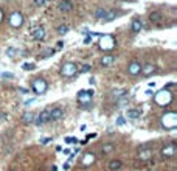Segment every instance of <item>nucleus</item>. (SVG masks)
<instances>
[{
  "label": "nucleus",
  "mask_w": 177,
  "mask_h": 171,
  "mask_svg": "<svg viewBox=\"0 0 177 171\" xmlns=\"http://www.w3.org/2000/svg\"><path fill=\"white\" fill-rule=\"evenodd\" d=\"M114 61H115V56H114V54H103V58L99 59V64H101L103 67H109Z\"/></svg>",
  "instance_id": "4468645a"
},
{
  "label": "nucleus",
  "mask_w": 177,
  "mask_h": 171,
  "mask_svg": "<svg viewBox=\"0 0 177 171\" xmlns=\"http://www.w3.org/2000/svg\"><path fill=\"white\" fill-rule=\"evenodd\" d=\"M50 109H51V107H47V109H44V111L38 115V117H34V125L42 126V125H45V123L50 122Z\"/></svg>",
  "instance_id": "423d86ee"
},
{
  "label": "nucleus",
  "mask_w": 177,
  "mask_h": 171,
  "mask_svg": "<svg viewBox=\"0 0 177 171\" xmlns=\"http://www.w3.org/2000/svg\"><path fill=\"white\" fill-rule=\"evenodd\" d=\"M5 118H6V114L5 112H0V122H3Z\"/></svg>",
  "instance_id": "2f4dec72"
},
{
  "label": "nucleus",
  "mask_w": 177,
  "mask_h": 171,
  "mask_svg": "<svg viewBox=\"0 0 177 171\" xmlns=\"http://www.w3.org/2000/svg\"><path fill=\"white\" fill-rule=\"evenodd\" d=\"M107 11H109V9H106V8H96V11H95V17L99 19V20H103V19L106 17Z\"/></svg>",
  "instance_id": "412c9836"
},
{
  "label": "nucleus",
  "mask_w": 177,
  "mask_h": 171,
  "mask_svg": "<svg viewBox=\"0 0 177 171\" xmlns=\"http://www.w3.org/2000/svg\"><path fill=\"white\" fill-rule=\"evenodd\" d=\"M131 30H132V33H140V31L143 30V22H141V19H140L138 16L132 19V23H131Z\"/></svg>",
  "instance_id": "9b49d317"
},
{
  "label": "nucleus",
  "mask_w": 177,
  "mask_h": 171,
  "mask_svg": "<svg viewBox=\"0 0 177 171\" xmlns=\"http://www.w3.org/2000/svg\"><path fill=\"white\" fill-rule=\"evenodd\" d=\"M45 3H47V0H34V5L36 6H44Z\"/></svg>",
  "instance_id": "c85d7f7f"
},
{
  "label": "nucleus",
  "mask_w": 177,
  "mask_h": 171,
  "mask_svg": "<svg viewBox=\"0 0 177 171\" xmlns=\"http://www.w3.org/2000/svg\"><path fill=\"white\" fill-rule=\"evenodd\" d=\"M31 36L36 39V41H42L45 38V30L44 27H36L34 30H31Z\"/></svg>",
  "instance_id": "ddd939ff"
},
{
  "label": "nucleus",
  "mask_w": 177,
  "mask_h": 171,
  "mask_svg": "<svg viewBox=\"0 0 177 171\" xmlns=\"http://www.w3.org/2000/svg\"><path fill=\"white\" fill-rule=\"evenodd\" d=\"M114 151H115V143L106 142V143L101 145V154H103V156H107V154H110V153H114Z\"/></svg>",
  "instance_id": "f8f14e48"
},
{
  "label": "nucleus",
  "mask_w": 177,
  "mask_h": 171,
  "mask_svg": "<svg viewBox=\"0 0 177 171\" xmlns=\"http://www.w3.org/2000/svg\"><path fill=\"white\" fill-rule=\"evenodd\" d=\"M48 142H51V137H47V138H42V140H41V143H42V145H47Z\"/></svg>",
  "instance_id": "7c9ffc66"
},
{
  "label": "nucleus",
  "mask_w": 177,
  "mask_h": 171,
  "mask_svg": "<svg viewBox=\"0 0 177 171\" xmlns=\"http://www.w3.org/2000/svg\"><path fill=\"white\" fill-rule=\"evenodd\" d=\"M58 8H59V11H61V13H70L73 6H72V3H70L68 0H62V2H59Z\"/></svg>",
  "instance_id": "2eb2a0df"
},
{
  "label": "nucleus",
  "mask_w": 177,
  "mask_h": 171,
  "mask_svg": "<svg viewBox=\"0 0 177 171\" xmlns=\"http://www.w3.org/2000/svg\"><path fill=\"white\" fill-rule=\"evenodd\" d=\"M22 69H23V70H34V69H36V65H34V64H31V62H30V64H28V62H25V64L22 65Z\"/></svg>",
  "instance_id": "b1692460"
},
{
  "label": "nucleus",
  "mask_w": 177,
  "mask_h": 171,
  "mask_svg": "<svg viewBox=\"0 0 177 171\" xmlns=\"http://www.w3.org/2000/svg\"><path fill=\"white\" fill-rule=\"evenodd\" d=\"M149 22L152 25L162 27L163 22H165V14L162 11H152V13H149Z\"/></svg>",
  "instance_id": "39448f33"
},
{
  "label": "nucleus",
  "mask_w": 177,
  "mask_h": 171,
  "mask_svg": "<svg viewBox=\"0 0 177 171\" xmlns=\"http://www.w3.org/2000/svg\"><path fill=\"white\" fill-rule=\"evenodd\" d=\"M92 42V36H87L86 39H84V44H90Z\"/></svg>",
  "instance_id": "473e14b6"
},
{
  "label": "nucleus",
  "mask_w": 177,
  "mask_h": 171,
  "mask_svg": "<svg viewBox=\"0 0 177 171\" xmlns=\"http://www.w3.org/2000/svg\"><path fill=\"white\" fill-rule=\"evenodd\" d=\"M92 96H93V90L90 89V90H79L78 92V101L83 104V103H90V100H92Z\"/></svg>",
  "instance_id": "1a4fd4ad"
},
{
  "label": "nucleus",
  "mask_w": 177,
  "mask_h": 171,
  "mask_svg": "<svg viewBox=\"0 0 177 171\" xmlns=\"http://www.w3.org/2000/svg\"><path fill=\"white\" fill-rule=\"evenodd\" d=\"M65 142H67V143H78V138H75V137H67Z\"/></svg>",
  "instance_id": "cd10ccee"
},
{
  "label": "nucleus",
  "mask_w": 177,
  "mask_h": 171,
  "mask_svg": "<svg viewBox=\"0 0 177 171\" xmlns=\"http://www.w3.org/2000/svg\"><path fill=\"white\" fill-rule=\"evenodd\" d=\"M155 72H157V69H155V64H152V62H148V64L141 65V70H140V73L143 76H151Z\"/></svg>",
  "instance_id": "9d476101"
},
{
  "label": "nucleus",
  "mask_w": 177,
  "mask_h": 171,
  "mask_svg": "<svg viewBox=\"0 0 177 171\" xmlns=\"http://www.w3.org/2000/svg\"><path fill=\"white\" fill-rule=\"evenodd\" d=\"M6 53H8V56H9V58H13V56H14V53H17V50H16V48H13V47H9V48L6 50Z\"/></svg>",
  "instance_id": "a878e982"
},
{
  "label": "nucleus",
  "mask_w": 177,
  "mask_h": 171,
  "mask_svg": "<svg viewBox=\"0 0 177 171\" xmlns=\"http://www.w3.org/2000/svg\"><path fill=\"white\" fill-rule=\"evenodd\" d=\"M56 33H58L59 36L67 34V33H68V25H59V27L56 28Z\"/></svg>",
  "instance_id": "4be33fe9"
},
{
  "label": "nucleus",
  "mask_w": 177,
  "mask_h": 171,
  "mask_svg": "<svg viewBox=\"0 0 177 171\" xmlns=\"http://www.w3.org/2000/svg\"><path fill=\"white\" fill-rule=\"evenodd\" d=\"M51 54H54V50H48V51H45V54H42V56H41V59L48 58V56H51Z\"/></svg>",
  "instance_id": "bb28decb"
},
{
  "label": "nucleus",
  "mask_w": 177,
  "mask_h": 171,
  "mask_svg": "<svg viewBox=\"0 0 177 171\" xmlns=\"http://www.w3.org/2000/svg\"><path fill=\"white\" fill-rule=\"evenodd\" d=\"M120 16V11H107V14H106V17L103 19V23H107V22H112V20H115L117 17Z\"/></svg>",
  "instance_id": "dca6fc26"
},
{
  "label": "nucleus",
  "mask_w": 177,
  "mask_h": 171,
  "mask_svg": "<svg viewBox=\"0 0 177 171\" xmlns=\"http://www.w3.org/2000/svg\"><path fill=\"white\" fill-rule=\"evenodd\" d=\"M61 75L65 76V78H75V76L78 75V67H76V64H73V62H65V64L62 65V69H61Z\"/></svg>",
  "instance_id": "7ed1b4c3"
},
{
  "label": "nucleus",
  "mask_w": 177,
  "mask_h": 171,
  "mask_svg": "<svg viewBox=\"0 0 177 171\" xmlns=\"http://www.w3.org/2000/svg\"><path fill=\"white\" fill-rule=\"evenodd\" d=\"M31 90L36 93V95H44L48 90V83L45 81L44 78H34L31 81Z\"/></svg>",
  "instance_id": "f03ea898"
},
{
  "label": "nucleus",
  "mask_w": 177,
  "mask_h": 171,
  "mask_svg": "<svg viewBox=\"0 0 177 171\" xmlns=\"http://www.w3.org/2000/svg\"><path fill=\"white\" fill-rule=\"evenodd\" d=\"M22 122H23L25 125H31V123H34V114H33V112H27V114H23Z\"/></svg>",
  "instance_id": "6ab92c4d"
},
{
  "label": "nucleus",
  "mask_w": 177,
  "mask_h": 171,
  "mask_svg": "<svg viewBox=\"0 0 177 171\" xmlns=\"http://www.w3.org/2000/svg\"><path fill=\"white\" fill-rule=\"evenodd\" d=\"M0 78H6V80H14V73H9V72H2V73H0Z\"/></svg>",
  "instance_id": "5701e85b"
},
{
  "label": "nucleus",
  "mask_w": 177,
  "mask_h": 171,
  "mask_svg": "<svg viewBox=\"0 0 177 171\" xmlns=\"http://www.w3.org/2000/svg\"><path fill=\"white\" fill-rule=\"evenodd\" d=\"M88 84H95V78H90L88 80Z\"/></svg>",
  "instance_id": "72a5a7b5"
},
{
  "label": "nucleus",
  "mask_w": 177,
  "mask_h": 171,
  "mask_svg": "<svg viewBox=\"0 0 177 171\" xmlns=\"http://www.w3.org/2000/svg\"><path fill=\"white\" fill-rule=\"evenodd\" d=\"M152 148H154V143H152V142L141 143V145L137 148L138 159H140V160H149V159L152 157Z\"/></svg>",
  "instance_id": "f257e3e1"
},
{
  "label": "nucleus",
  "mask_w": 177,
  "mask_h": 171,
  "mask_svg": "<svg viewBox=\"0 0 177 171\" xmlns=\"http://www.w3.org/2000/svg\"><path fill=\"white\" fill-rule=\"evenodd\" d=\"M176 142H169V143H166L163 148H162V157L163 159H173L174 156H176Z\"/></svg>",
  "instance_id": "20e7f679"
},
{
  "label": "nucleus",
  "mask_w": 177,
  "mask_h": 171,
  "mask_svg": "<svg viewBox=\"0 0 177 171\" xmlns=\"http://www.w3.org/2000/svg\"><path fill=\"white\" fill-rule=\"evenodd\" d=\"M124 2H135V0H124Z\"/></svg>",
  "instance_id": "f704fd0d"
},
{
  "label": "nucleus",
  "mask_w": 177,
  "mask_h": 171,
  "mask_svg": "<svg viewBox=\"0 0 177 171\" xmlns=\"http://www.w3.org/2000/svg\"><path fill=\"white\" fill-rule=\"evenodd\" d=\"M124 123H126V120H124L123 117H120V118L117 120V125H118V126H121V125H124Z\"/></svg>",
  "instance_id": "c756f323"
},
{
  "label": "nucleus",
  "mask_w": 177,
  "mask_h": 171,
  "mask_svg": "<svg viewBox=\"0 0 177 171\" xmlns=\"http://www.w3.org/2000/svg\"><path fill=\"white\" fill-rule=\"evenodd\" d=\"M140 115H141L140 109H128V111H126V117H128V118L135 120V118H140Z\"/></svg>",
  "instance_id": "a211bd4d"
},
{
  "label": "nucleus",
  "mask_w": 177,
  "mask_h": 171,
  "mask_svg": "<svg viewBox=\"0 0 177 171\" xmlns=\"http://www.w3.org/2000/svg\"><path fill=\"white\" fill-rule=\"evenodd\" d=\"M90 69H92V67H90L88 64H84V65L81 67V70H79L78 73H87V72H88V70H90Z\"/></svg>",
  "instance_id": "393cba45"
},
{
  "label": "nucleus",
  "mask_w": 177,
  "mask_h": 171,
  "mask_svg": "<svg viewBox=\"0 0 177 171\" xmlns=\"http://www.w3.org/2000/svg\"><path fill=\"white\" fill-rule=\"evenodd\" d=\"M20 23H22V16L19 13H13L11 14V25L13 27H20Z\"/></svg>",
  "instance_id": "f3484780"
},
{
  "label": "nucleus",
  "mask_w": 177,
  "mask_h": 171,
  "mask_svg": "<svg viewBox=\"0 0 177 171\" xmlns=\"http://www.w3.org/2000/svg\"><path fill=\"white\" fill-rule=\"evenodd\" d=\"M64 115H65V112H64V109L59 107V106L50 109V122H59V120L64 118Z\"/></svg>",
  "instance_id": "0eeeda50"
},
{
  "label": "nucleus",
  "mask_w": 177,
  "mask_h": 171,
  "mask_svg": "<svg viewBox=\"0 0 177 171\" xmlns=\"http://www.w3.org/2000/svg\"><path fill=\"white\" fill-rule=\"evenodd\" d=\"M140 70H141V64H140L138 61H131V62L128 64V67H126V72H128L131 76L140 75Z\"/></svg>",
  "instance_id": "6e6552de"
},
{
  "label": "nucleus",
  "mask_w": 177,
  "mask_h": 171,
  "mask_svg": "<svg viewBox=\"0 0 177 171\" xmlns=\"http://www.w3.org/2000/svg\"><path fill=\"white\" fill-rule=\"evenodd\" d=\"M121 167H123L121 160H112V162L109 163V170L110 171H120L121 170Z\"/></svg>",
  "instance_id": "aec40b11"
}]
</instances>
